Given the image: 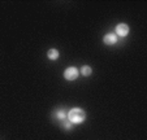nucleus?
Listing matches in <instances>:
<instances>
[{
  "instance_id": "f257e3e1",
  "label": "nucleus",
  "mask_w": 147,
  "mask_h": 140,
  "mask_svg": "<svg viewBox=\"0 0 147 140\" xmlns=\"http://www.w3.org/2000/svg\"><path fill=\"white\" fill-rule=\"evenodd\" d=\"M68 119L72 122L73 125H80L86 119V112L81 108H73L69 113H68Z\"/></svg>"
},
{
  "instance_id": "f03ea898",
  "label": "nucleus",
  "mask_w": 147,
  "mask_h": 140,
  "mask_svg": "<svg viewBox=\"0 0 147 140\" xmlns=\"http://www.w3.org/2000/svg\"><path fill=\"white\" fill-rule=\"evenodd\" d=\"M78 74H80V72L77 70V68L69 66V68L64 72V78L67 80H76L78 78Z\"/></svg>"
},
{
  "instance_id": "7ed1b4c3",
  "label": "nucleus",
  "mask_w": 147,
  "mask_h": 140,
  "mask_svg": "<svg viewBox=\"0 0 147 140\" xmlns=\"http://www.w3.org/2000/svg\"><path fill=\"white\" fill-rule=\"evenodd\" d=\"M52 117L56 119V121H59V122H63L64 119H67V117H68V113L65 112L64 109H56L55 112L52 113Z\"/></svg>"
},
{
  "instance_id": "20e7f679",
  "label": "nucleus",
  "mask_w": 147,
  "mask_h": 140,
  "mask_svg": "<svg viewBox=\"0 0 147 140\" xmlns=\"http://www.w3.org/2000/svg\"><path fill=\"white\" fill-rule=\"evenodd\" d=\"M116 34L119 36H126L129 34V26L126 25V23H119L116 27Z\"/></svg>"
},
{
  "instance_id": "39448f33",
  "label": "nucleus",
  "mask_w": 147,
  "mask_h": 140,
  "mask_svg": "<svg viewBox=\"0 0 147 140\" xmlns=\"http://www.w3.org/2000/svg\"><path fill=\"white\" fill-rule=\"evenodd\" d=\"M103 42L107 46H113V44L117 43V36L116 34H107L104 38H103Z\"/></svg>"
},
{
  "instance_id": "423d86ee",
  "label": "nucleus",
  "mask_w": 147,
  "mask_h": 140,
  "mask_svg": "<svg viewBox=\"0 0 147 140\" xmlns=\"http://www.w3.org/2000/svg\"><path fill=\"white\" fill-rule=\"evenodd\" d=\"M47 57L50 58V60H52V61L57 60V58H59V51H57V50H55V48L50 50V51L47 52Z\"/></svg>"
},
{
  "instance_id": "0eeeda50",
  "label": "nucleus",
  "mask_w": 147,
  "mask_h": 140,
  "mask_svg": "<svg viewBox=\"0 0 147 140\" xmlns=\"http://www.w3.org/2000/svg\"><path fill=\"white\" fill-rule=\"evenodd\" d=\"M81 74L82 75H85V77H89V75H91V73H92V70H91V68L90 66H87V65H83L82 68H81Z\"/></svg>"
},
{
  "instance_id": "6e6552de",
  "label": "nucleus",
  "mask_w": 147,
  "mask_h": 140,
  "mask_svg": "<svg viewBox=\"0 0 147 140\" xmlns=\"http://www.w3.org/2000/svg\"><path fill=\"white\" fill-rule=\"evenodd\" d=\"M72 126H73V123L69 121V119H64V121L61 122V127H63L64 130H70Z\"/></svg>"
}]
</instances>
